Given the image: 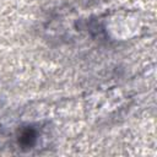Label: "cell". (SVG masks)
I'll list each match as a JSON object with an SVG mask.
<instances>
[{
    "label": "cell",
    "mask_w": 157,
    "mask_h": 157,
    "mask_svg": "<svg viewBox=\"0 0 157 157\" xmlns=\"http://www.w3.org/2000/svg\"><path fill=\"white\" fill-rule=\"evenodd\" d=\"M36 140V132L33 130H25L20 136V142L23 146H32Z\"/></svg>",
    "instance_id": "1"
}]
</instances>
